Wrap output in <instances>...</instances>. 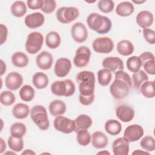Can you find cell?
<instances>
[{"label": "cell", "instance_id": "45", "mask_svg": "<svg viewBox=\"0 0 155 155\" xmlns=\"http://www.w3.org/2000/svg\"><path fill=\"white\" fill-rule=\"evenodd\" d=\"M144 70L148 74L154 75L155 74V67H154V59H149L142 63Z\"/></svg>", "mask_w": 155, "mask_h": 155}, {"label": "cell", "instance_id": "34", "mask_svg": "<svg viewBox=\"0 0 155 155\" xmlns=\"http://www.w3.org/2000/svg\"><path fill=\"white\" fill-rule=\"evenodd\" d=\"M140 92L147 98H153L155 96L154 81H147L145 82L140 88Z\"/></svg>", "mask_w": 155, "mask_h": 155}, {"label": "cell", "instance_id": "8", "mask_svg": "<svg viewBox=\"0 0 155 155\" xmlns=\"http://www.w3.org/2000/svg\"><path fill=\"white\" fill-rule=\"evenodd\" d=\"M54 128L61 133L68 134L75 130L74 120L62 116H56L53 121Z\"/></svg>", "mask_w": 155, "mask_h": 155}, {"label": "cell", "instance_id": "47", "mask_svg": "<svg viewBox=\"0 0 155 155\" xmlns=\"http://www.w3.org/2000/svg\"><path fill=\"white\" fill-rule=\"evenodd\" d=\"M79 102L83 105H89L93 103L94 100V94H91L90 96H83L79 94Z\"/></svg>", "mask_w": 155, "mask_h": 155}, {"label": "cell", "instance_id": "28", "mask_svg": "<svg viewBox=\"0 0 155 155\" xmlns=\"http://www.w3.org/2000/svg\"><path fill=\"white\" fill-rule=\"evenodd\" d=\"M28 62L29 60L27 55L23 52L17 51L12 56V62L16 67H25L28 65Z\"/></svg>", "mask_w": 155, "mask_h": 155}, {"label": "cell", "instance_id": "2", "mask_svg": "<svg viewBox=\"0 0 155 155\" xmlns=\"http://www.w3.org/2000/svg\"><path fill=\"white\" fill-rule=\"evenodd\" d=\"M87 24L90 29L99 34L107 33L112 27L111 21L108 17L97 13H92L88 16Z\"/></svg>", "mask_w": 155, "mask_h": 155}, {"label": "cell", "instance_id": "9", "mask_svg": "<svg viewBox=\"0 0 155 155\" xmlns=\"http://www.w3.org/2000/svg\"><path fill=\"white\" fill-rule=\"evenodd\" d=\"M92 47L96 53L107 54L113 50L114 43L113 40L108 37H100L93 41Z\"/></svg>", "mask_w": 155, "mask_h": 155}, {"label": "cell", "instance_id": "18", "mask_svg": "<svg viewBox=\"0 0 155 155\" xmlns=\"http://www.w3.org/2000/svg\"><path fill=\"white\" fill-rule=\"evenodd\" d=\"M116 114L117 117L124 122L131 121L134 116V111L130 106L122 105L116 108Z\"/></svg>", "mask_w": 155, "mask_h": 155}, {"label": "cell", "instance_id": "55", "mask_svg": "<svg viewBox=\"0 0 155 155\" xmlns=\"http://www.w3.org/2000/svg\"><path fill=\"white\" fill-rule=\"evenodd\" d=\"M97 154H110V153L107 151H100L97 153Z\"/></svg>", "mask_w": 155, "mask_h": 155}, {"label": "cell", "instance_id": "36", "mask_svg": "<svg viewBox=\"0 0 155 155\" xmlns=\"http://www.w3.org/2000/svg\"><path fill=\"white\" fill-rule=\"evenodd\" d=\"M27 128L25 125L21 122H15L11 125V136L15 137H22L26 133Z\"/></svg>", "mask_w": 155, "mask_h": 155}, {"label": "cell", "instance_id": "32", "mask_svg": "<svg viewBox=\"0 0 155 155\" xmlns=\"http://www.w3.org/2000/svg\"><path fill=\"white\" fill-rule=\"evenodd\" d=\"M147 81H148V76L143 70H139L132 75L131 81L134 87L136 89H140L141 85Z\"/></svg>", "mask_w": 155, "mask_h": 155}, {"label": "cell", "instance_id": "19", "mask_svg": "<svg viewBox=\"0 0 155 155\" xmlns=\"http://www.w3.org/2000/svg\"><path fill=\"white\" fill-rule=\"evenodd\" d=\"M137 24L141 28L150 27L153 23L154 16L152 13L148 10H142L138 13L136 18Z\"/></svg>", "mask_w": 155, "mask_h": 155}, {"label": "cell", "instance_id": "23", "mask_svg": "<svg viewBox=\"0 0 155 155\" xmlns=\"http://www.w3.org/2000/svg\"><path fill=\"white\" fill-rule=\"evenodd\" d=\"M30 113V110L29 107L27 104L23 103H18L12 108V114L13 116L18 119L26 118Z\"/></svg>", "mask_w": 155, "mask_h": 155}, {"label": "cell", "instance_id": "15", "mask_svg": "<svg viewBox=\"0 0 155 155\" xmlns=\"http://www.w3.org/2000/svg\"><path fill=\"white\" fill-rule=\"evenodd\" d=\"M45 21L44 15L39 12H35L27 15L24 19L25 25L31 29L42 26Z\"/></svg>", "mask_w": 155, "mask_h": 155}, {"label": "cell", "instance_id": "26", "mask_svg": "<svg viewBox=\"0 0 155 155\" xmlns=\"http://www.w3.org/2000/svg\"><path fill=\"white\" fill-rule=\"evenodd\" d=\"M48 81L47 75L43 72H36L33 75V84L38 89H43L47 87Z\"/></svg>", "mask_w": 155, "mask_h": 155}, {"label": "cell", "instance_id": "11", "mask_svg": "<svg viewBox=\"0 0 155 155\" xmlns=\"http://www.w3.org/2000/svg\"><path fill=\"white\" fill-rule=\"evenodd\" d=\"M143 128L138 124L128 126L124 132L123 138L128 142H133L139 140L143 135Z\"/></svg>", "mask_w": 155, "mask_h": 155}, {"label": "cell", "instance_id": "5", "mask_svg": "<svg viewBox=\"0 0 155 155\" xmlns=\"http://www.w3.org/2000/svg\"><path fill=\"white\" fill-rule=\"evenodd\" d=\"M75 90V85L70 79L56 81L51 85L52 93L58 96L70 97L74 93Z\"/></svg>", "mask_w": 155, "mask_h": 155}, {"label": "cell", "instance_id": "30", "mask_svg": "<svg viewBox=\"0 0 155 155\" xmlns=\"http://www.w3.org/2000/svg\"><path fill=\"white\" fill-rule=\"evenodd\" d=\"M105 130L107 133L111 136L119 134L122 130L121 124L115 119H109L105 123Z\"/></svg>", "mask_w": 155, "mask_h": 155}, {"label": "cell", "instance_id": "44", "mask_svg": "<svg viewBox=\"0 0 155 155\" xmlns=\"http://www.w3.org/2000/svg\"><path fill=\"white\" fill-rule=\"evenodd\" d=\"M143 35L145 40L150 44H154L155 43V31L149 28L143 29Z\"/></svg>", "mask_w": 155, "mask_h": 155}, {"label": "cell", "instance_id": "12", "mask_svg": "<svg viewBox=\"0 0 155 155\" xmlns=\"http://www.w3.org/2000/svg\"><path fill=\"white\" fill-rule=\"evenodd\" d=\"M71 34L74 41L78 43L85 42L88 38V30L87 27L81 22H76L72 25Z\"/></svg>", "mask_w": 155, "mask_h": 155}, {"label": "cell", "instance_id": "52", "mask_svg": "<svg viewBox=\"0 0 155 155\" xmlns=\"http://www.w3.org/2000/svg\"><path fill=\"white\" fill-rule=\"evenodd\" d=\"M1 76L3 75L4 73L6 71V64L2 60H1Z\"/></svg>", "mask_w": 155, "mask_h": 155}, {"label": "cell", "instance_id": "27", "mask_svg": "<svg viewBox=\"0 0 155 155\" xmlns=\"http://www.w3.org/2000/svg\"><path fill=\"white\" fill-rule=\"evenodd\" d=\"M117 51L122 56H129L131 54L134 50V45L131 42L128 40H122L117 44Z\"/></svg>", "mask_w": 155, "mask_h": 155}, {"label": "cell", "instance_id": "16", "mask_svg": "<svg viewBox=\"0 0 155 155\" xmlns=\"http://www.w3.org/2000/svg\"><path fill=\"white\" fill-rule=\"evenodd\" d=\"M102 67L112 72L124 70L123 61L119 57H107L104 59L102 62Z\"/></svg>", "mask_w": 155, "mask_h": 155}, {"label": "cell", "instance_id": "10", "mask_svg": "<svg viewBox=\"0 0 155 155\" xmlns=\"http://www.w3.org/2000/svg\"><path fill=\"white\" fill-rule=\"evenodd\" d=\"M91 57V51L86 46H81L76 50L73 62L76 67L82 68L87 66Z\"/></svg>", "mask_w": 155, "mask_h": 155}, {"label": "cell", "instance_id": "4", "mask_svg": "<svg viewBox=\"0 0 155 155\" xmlns=\"http://www.w3.org/2000/svg\"><path fill=\"white\" fill-rule=\"evenodd\" d=\"M30 117L33 122L42 131L47 130L50 127V121L45 108L41 105L33 107L30 110Z\"/></svg>", "mask_w": 155, "mask_h": 155}, {"label": "cell", "instance_id": "3", "mask_svg": "<svg viewBox=\"0 0 155 155\" xmlns=\"http://www.w3.org/2000/svg\"><path fill=\"white\" fill-rule=\"evenodd\" d=\"M76 81L79 84L80 94L90 96L94 94L95 87V75L90 71H82L76 76Z\"/></svg>", "mask_w": 155, "mask_h": 155}, {"label": "cell", "instance_id": "35", "mask_svg": "<svg viewBox=\"0 0 155 155\" xmlns=\"http://www.w3.org/2000/svg\"><path fill=\"white\" fill-rule=\"evenodd\" d=\"M112 79L111 71L107 68H102L97 71V80L102 86L108 85Z\"/></svg>", "mask_w": 155, "mask_h": 155}, {"label": "cell", "instance_id": "38", "mask_svg": "<svg viewBox=\"0 0 155 155\" xmlns=\"http://www.w3.org/2000/svg\"><path fill=\"white\" fill-rule=\"evenodd\" d=\"M141 67L142 62L139 56H133L127 60V68L131 72L135 73L140 70Z\"/></svg>", "mask_w": 155, "mask_h": 155}, {"label": "cell", "instance_id": "31", "mask_svg": "<svg viewBox=\"0 0 155 155\" xmlns=\"http://www.w3.org/2000/svg\"><path fill=\"white\" fill-rule=\"evenodd\" d=\"M12 14L17 18L22 17L27 12V6L22 1H15L10 8Z\"/></svg>", "mask_w": 155, "mask_h": 155}, {"label": "cell", "instance_id": "37", "mask_svg": "<svg viewBox=\"0 0 155 155\" xmlns=\"http://www.w3.org/2000/svg\"><path fill=\"white\" fill-rule=\"evenodd\" d=\"M9 148L13 151L19 152L24 148V140L22 137H15L10 136L7 140Z\"/></svg>", "mask_w": 155, "mask_h": 155}, {"label": "cell", "instance_id": "1", "mask_svg": "<svg viewBox=\"0 0 155 155\" xmlns=\"http://www.w3.org/2000/svg\"><path fill=\"white\" fill-rule=\"evenodd\" d=\"M131 86L130 75L123 70H119L115 72V79L110 87V91L114 98L122 99L128 96Z\"/></svg>", "mask_w": 155, "mask_h": 155}, {"label": "cell", "instance_id": "40", "mask_svg": "<svg viewBox=\"0 0 155 155\" xmlns=\"http://www.w3.org/2000/svg\"><path fill=\"white\" fill-rule=\"evenodd\" d=\"M141 148L147 152L153 151L155 149V142L153 137L150 136H145L140 142Z\"/></svg>", "mask_w": 155, "mask_h": 155}, {"label": "cell", "instance_id": "51", "mask_svg": "<svg viewBox=\"0 0 155 155\" xmlns=\"http://www.w3.org/2000/svg\"><path fill=\"white\" fill-rule=\"evenodd\" d=\"M148 154L149 155L150 153L146 151H143V150H135L134 151H133L132 153V154Z\"/></svg>", "mask_w": 155, "mask_h": 155}, {"label": "cell", "instance_id": "53", "mask_svg": "<svg viewBox=\"0 0 155 155\" xmlns=\"http://www.w3.org/2000/svg\"><path fill=\"white\" fill-rule=\"evenodd\" d=\"M21 154H27V155H35L36 154V153L32 150H28V149H27V150H25V151H24L22 153H21Z\"/></svg>", "mask_w": 155, "mask_h": 155}, {"label": "cell", "instance_id": "39", "mask_svg": "<svg viewBox=\"0 0 155 155\" xmlns=\"http://www.w3.org/2000/svg\"><path fill=\"white\" fill-rule=\"evenodd\" d=\"M76 133V140L79 145L82 146H87L90 143L91 136L87 130H80Z\"/></svg>", "mask_w": 155, "mask_h": 155}, {"label": "cell", "instance_id": "50", "mask_svg": "<svg viewBox=\"0 0 155 155\" xmlns=\"http://www.w3.org/2000/svg\"><path fill=\"white\" fill-rule=\"evenodd\" d=\"M0 145H1V151H0V153L2 154L6 149V144L5 141L4 140V139L1 137L0 138Z\"/></svg>", "mask_w": 155, "mask_h": 155}, {"label": "cell", "instance_id": "14", "mask_svg": "<svg viewBox=\"0 0 155 155\" xmlns=\"http://www.w3.org/2000/svg\"><path fill=\"white\" fill-rule=\"evenodd\" d=\"M5 84L6 87L10 90H16L22 85L23 78L19 73L13 71L7 75Z\"/></svg>", "mask_w": 155, "mask_h": 155}, {"label": "cell", "instance_id": "22", "mask_svg": "<svg viewBox=\"0 0 155 155\" xmlns=\"http://www.w3.org/2000/svg\"><path fill=\"white\" fill-rule=\"evenodd\" d=\"M48 108L50 114L56 117L64 114L66 111V104L61 100L56 99L51 101Z\"/></svg>", "mask_w": 155, "mask_h": 155}, {"label": "cell", "instance_id": "17", "mask_svg": "<svg viewBox=\"0 0 155 155\" xmlns=\"http://www.w3.org/2000/svg\"><path fill=\"white\" fill-rule=\"evenodd\" d=\"M53 62V58L51 54L47 51L41 52L36 58V65L41 70H47L50 69Z\"/></svg>", "mask_w": 155, "mask_h": 155}, {"label": "cell", "instance_id": "43", "mask_svg": "<svg viewBox=\"0 0 155 155\" xmlns=\"http://www.w3.org/2000/svg\"><path fill=\"white\" fill-rule=\"evenodd\" d=\"M56 7V2L54 0H43V5L41 8L42 12L50 14L53 12Z\"/></svg>", "mask_w": 155, "mask_h": 155}, {"label": "cell", "instance_id": "56", "mask_svg": "<svg viewBox=\"0 0 155 155\" xmlns=\"http://www.w3.org/2000/svg\"><path fill=\"white\" fill-rule=\"evenodd\" d=\"M8 153H10V154H15V155H16V153H15V152H9V151H8V152H6V153H4V154H8Z\"/></svg>", "mask_w": 155, "mask_h": 155}, {"label": "cell", "instance_id": "54", "mask_svg": "<svg viewBox=\"0 0 155 155\" xmlns=\"http://www.w3.org/2000/svg\"><path fill=\"white\" fill-rule=\"evenodd\" d=\"M132 2L134 4H142L143 2H145V1H132Z\"/></svg>", "mask_w": 155, "mask_h": 155}, {"label": "cell", "instance_id": "20", "mask_svg": "<svg viewBox=\"0 0 155 155\" xmlns=\"http://www.w3.org/2000/svg\"><path fill=\"white\" fill-rule=\"evenodd\" d=\"M112 150L114 155H127L129 153V142L123 137H119L114 140Z\"/></svg>", "mask_w": 155, "mask_h": 155}, {"label": "cell", "instance_id": "13", "mask_svg": "<svg viewBox=\"0 0 155 155\" xmlns=\"http://www.w3.org/2000/svg\"><path fill=\"white\" fill-rule=\"evenodd\" d=\"M71 68V62L68 58H59L55 63L54 71L55 74L59 78L65 77Z\"/></svg>", "mask_w": 155, "mask_h": 155}, {"label": "cell", "instance_id": "6", "mask_svg": "<svg viewBox=\"0 0 155 155\" xmlns=\"http://www.w3.org/2000/svg\"><path fill=\"white\" fill-rule=\"evenodd\" d=\"M44 42L43 35L38 31L31 32L25 42L26 51L31 54L37 53L42 48Z\"/></svg>", "mask_w": 155, "mask_h": 155}, {"label": "cell", "instance_id": "21", "mask_svg": "<svg viewBox=\"0 0 155 155\" xmlns=\"http://www.w3.org/2000/svg\"><path fill=\"white\" fill-rule=\"evenodd\" d=\"M91 141L92 145L97 149L106 147L108 143L107 136L104 133L99 131H95L92 134Z\"/></svg>", "mask_w": 155, "mask_h": 155}, {"label": "cell", "instance_id": "42", "mask_svg": "<svg viewBox=\"0 0 155 155\" xmlns=\"http://www.w3.org/2000/svg\"><path fill=\"white\" fill-rule=\"evenodd\" d=\"M97 7L102 12L108 13L114 9V3L111 0H100L97 3Z\"/></svg>", "mask_w": 155, "mask_h": 155}, {"label": "cell", "instance_id": "33", "mask_svg": "<svg viewBox=\"0 0 155 155\" xmlns=\"http://www.w3.org/2000/svg\"><path fill=\"white\" fill-rule=\"evenodd\" d=\"M19 97L24 102H30L35 97V90L29 85H23L19 92Z\"/></svg>", "mask_w": 155, "mask_h": 155}, {"label": "cell", "instance_id": "41", "mask_svg": "<svg viewBox=\"0 0 155 155\" xmlns=\"http://www.w3.org/2000/svg\"><path fill=\"white\" fill-rule=\"evenodd\" d=\"M16 97L15 94L10 91L5 90L1 93L0 101L5 106L12 105L15 101Z\"/></svg>", "mask_w": 155, "mask_h": 155}, {"label": "cell", "instance_id": "48", "mask_svg": "<svg viewBox=\"0 0 155 155\" xmlns=\"http://www.w3.org/2000/svg\"><path fill=\"white\" fill-rule=\"evenodd\" d=\"M0 30H1V42L0 44L2 45L5 42L8 36V29L7 27L3 24H0Z\"/></svg>", "mask_w": 155, "mask_h": 155}, {"label": "cell", "instance_id": "29", "mask_svg": "<svg viewBox=\"0 0 155 155\" xmlns=\"http://www.w3.org/2000/svg\"><path fill=\"white\" fill-rule=\"evenodd\" d=\"M61 36L59 34L55 31H51L48 33L45 37V44L50 49L58 48L61 44Z\"/></svg>", "mask_w": 155, "mask_h": 155}, {"label": "cell", "instance_id": "7", "mask_svg": "<svg viewBox=\"0 0 155 155\" xmlns=\"http://www.w3.org/2000/svg\"><path fill=\"white\" fill-rule=\"evenodd\" d=\"M79 15V10L75 7H62L56 13L58 21L62 24L70 23L78 18Z\"/></svg>", "mask_w": 155, "mask_h": 155}, {"label": "cell", "instance_id": "24", "mask_svg": "<svg viewBox=\"0 0 155 155\" xmlns=\"http://www.w3.org/2000/svg\"><path fill=\"white\" fill-rule=\"evenodd\" d=\"M75 131L78 132L80 130H87L92 125L91 118L87 114H80L74 120Z\"/></svg>", "mask_w": 155, "mask_h": 155}, {"label": "cell", "instance_id": "25", "mask_svg": "<svg viewBox=\"0 0 155 155\" xmlns=\"http://www.w3.org/2000/svg\"><path fill=\"white\" fill-rule=\"evenodd\" d=\"M134 10V5L131 2L124 1L118 4L116 8V13L120 16L126 17L131 15Z\"/></svg>", "mask_w": 155, "mask_h": 155}, {"label": "cell", "instance_id": "49", "mask_svg": "<svg viewBox=\"0 0 155 155\" xmlns=\"http://www.w3.org/2000/svg\"><path fill=\"white\" fill-rule=\"evenodd\" d=\"M139 58L141 60L142 62V63H143L145 61L149 60V59H154V54L150 51H145L143 52L142 53H141L139 55Z\"/></svg>", "mask_w": 155, "mask_h": 155}, {"label": "cell", "instance_id": "46", "mask_svg": "<svg viewBox=\"0 0 155 155\" xmlns=\"http://www.w3.org/2000/svg\"><path fill=\"white\" fill-rule=\"evenodd\" d=\"M27 5L31 10L41 9L43 5V0H28Z\"/></svg>", "mask_w": 155, "mask_h": 155}]
</instances>
